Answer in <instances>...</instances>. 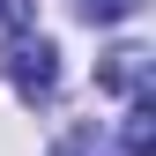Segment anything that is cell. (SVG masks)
Wrapping results in <instances>:
<instances>
[{
  "instance_id": "obj_3",
  "label": "cell",
  "mask_w": 156,
  "mask_h": 156,
  "mask_svg": "<svg viewBox=\"0 0 156 156\" xmlns=\"http://www.w3.org/2000/svg\"><path fill=\"white\" fill-rule=\"evenodd\" d=\"M119 156H156V97L134 89L126 97V126H119Z\"/></svg>"
},
{
  "instance_id": "obj_6",
  "label": "cell",
  "mask_w": 156,
  "mask_h": 156,
  "mask_svg": "<svg viewBox=\"0 0 156 156\" xmlns=\"http://www.w3.org/2000/svg\"><path fill=\"white\" fill-rule=\"evenodd\" d=\"M30 23V0H0V30H23Z\"/></svg>"
},
{
  "instance_id": "obj_1",
  "label": "cell",
  "mask_w": 156,
  "mask_h": 156,
  "mask_svg": "<svg viewBox=\"0 0 156 156\" xmlns=\"http://www.w3.org/2000/svg\"><path fill=\"white\" fill-rule=\"evenodd\" d=\"M0 74L15 82V97H23V104H45V97L60 89V45H52V37H30V23H23V30H8Z\"/></svg>"
},
{
  "instance_id": "obj_5",
  "label": "cell",
  "mask_w": 156,
  "mask_h": 156,
  "mask_svg": "<svg viewBox=\"0 0 156 156\" xmlns=\"http://www.w3.org/2000/svg\"><path fill=\"white\" fill-rule=\"evenodd\" d=\"M134 8H141V0H82L89 23H119V15H134Z\"/></svg>"
},
{
  "instance_id": "obj_2",
  "label": "cell",
  "mask_w": 156,
  "mask_h": 156,
  "mask_svg": "<svg viewBox=\"0 0 156 156\" xmlns=\"http://www.w3.org/2000/svg\"><path fill=\"white\" fill-rule=\"evenodd\" d=\"M97 82H104L112 97H134V89H149V45H119V52H104Z\"/></svg>"
},
{
  "instance_id": "obj_4",
  "label": "cell",
  "mask_w": 156,
  "mask_h": 156,
  "mask_svg": "<svg viewBox=\"0 0 156 156\" xmlns=\"http://www.w3.org/2000/svg\"><path fill=\"white\" fill-rule=\"evenodd\" d=\"M52 156H119V149H112L97 126H67L60 141H52Z\"/></svg>"
}]
</instances>
